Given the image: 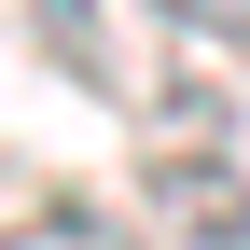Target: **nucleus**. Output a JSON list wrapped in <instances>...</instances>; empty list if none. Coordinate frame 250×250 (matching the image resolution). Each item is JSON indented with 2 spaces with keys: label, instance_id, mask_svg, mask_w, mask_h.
<instances>
[{
  "label": "nucleus",
  "instance_id": "nucleus-1",
  "mask_svg": "<svg viewBox=\"0 0 250 250\" xmlns=\"http://www.w3.org/2000/svg\"><path fill=\"white\" fill-rule=\"evenodd\" d=\"M14 14L42 28V56H56V70H70V83H98L111 111H139V98H153V70H139V56H125V28L98 14V0H14Z\"/></svg>",
  "mask_w": 250,
  "mask_h": 250
},
{
  "label": "nucleus",
  "instance_id": "nucleus-2",
  "mask_svg": "<svg viewBox=\"0 0 250 250\" xmlns=\"http://www.w3.org/2000/svg\"><path fill=\"white\" fill-rule=\"evenodd\" d=\"M0 250H139V236L98 208H28V223H0Z\"/></svg>",
  "mask_w": 250,
  "mask_h": 250
},
{
  "label": "nucleus",
  "instance_id": "nucleus-3",
  "mask_svg": "<svg viewBox=\"0 0 250 250\" xmlns=\"http://www.w3.org/2000/svg\"><path fill=\"white\" fill-rule=\"evenodd\" d=\"M153 14L195 28V42H236V56H250V0H153Z\"/></svg>",
  "mask_w": 250,
  "mask_h": 250
}]
</instances>
